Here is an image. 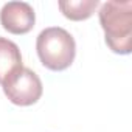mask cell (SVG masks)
<instances>
[{
  "label": "cell",
  "instance_id": "6da1fadb",
  "mask_svg": "<svg viewBox=\"0 0 132 132\" xmlns=\"http://www.w3.org/2000/svg\"><path fill=\"white\" fill-rule=\"evenodd\" d=\"M100 23L107 47L118 54H129L132 50V2L109 0L100 8Z\"/></svg>",
  "mask_w": 132,
  "mask_h": 132
},
{
  "label": "cell",
  "instance_id": "7a4b0ae2",
  "mask_svg": "<svg viewBox=\"0 0 132 132\" xmlns=\"http://www.w3.org/2000/svg\"><path fill=\"white\" fill-rule=\"evenodd\" d=\"M36 50L44 67L53 72L69 69L76 56V44L73 36L61 27H50L39 33Z\"/></svg>",
  "mask_w": 132,
  "mask_h": 132
},
{
  "label": "cell",
  "instance_id": "3957f363",
  "mask_svg": "<svg viewBox=\"0 0 132 132\" xmlns=\"http://www.w3.org/2000/svg\"><path fill=\"white\" fill-rule=\"evenodd\" d=\"M3 92L16 106H31L42 96V81L30 69L20 67L14 70L3 82Z\"/></svg>",
  "mask_w": 132,
  "mask_h": 132
},
{
  "label": "cell",
  "instance_id": "277c9868",
  "mask_svg": "<svg viewBox=\"0 0 132 132\" xmlns=\"http://www.w3.org/2000/svg\"><path fill=\"white\" fill-rule=\"evenodd\" d=\"M36 22L34 10L25 2H8L0 11V23L11 34H27Z\"/></svg>",
  "mask_w": 132,
  "mask_h": 132
},
{
  "label": "cell",
  "instance_id": "5b68a950",
  "mask_svg": "<svg viewBox=\"0 0 132 132\" xmlns=\"http://www.w3.org/2000/svg\"><path fill=\"white\" fill-rule=\"evenodd\" d=\"M20 67L23 65L19 47L6 37H0V84Z\"/></svg>",
  "mask_w": 132,
  "mask_h": 132
},
{
  "label": "cell",
  "instance_id": "8992f818",
  "mask_svg": "<svg viewBox=\"0 0 132 132\" xmlns=\"http://www.w3.org/2000/svg\"><path fill=\"white\" fill-rule=\"evenodd\" d=\"M98 5H100L98 0H61L57 3L61 13L70 20L89 19L95 13Z\"/></svg>",
  "mask_w": 132,
  "mask_h": 132
}]
</instances>
